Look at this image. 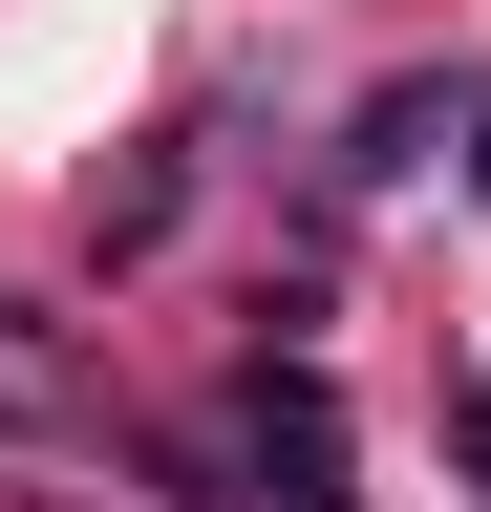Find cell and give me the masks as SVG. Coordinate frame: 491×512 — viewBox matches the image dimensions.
<instances>
[{"label":"cell","mask_w":491,"mask_h":512,"mask_svg":"<svg viewBox=\"0 0 491 512\" xmlns=\"http://www.w3.org/2000/svg\"><path fill=\"white\" fill-rule=\"evenodd\" d=\"M171 214H193V150H129V171H107V214H86V235H107V256H150Z\"/></svg>","instance_id":"7a4b0ae2"},{"label":"cell","mask_w":491,"mask_h":512,"mask_svg":"<svg viewBox=\"0 0 491 512\" xmlns=\"http://www.w3.org/2000/svg\"><path fill=\"white\" fill-rule=\"evenodd\" d=\"M257 470H278L299 512H363V491H342V406H321L299 363H257Z\"/></svg>","instance_id":"6da1fadb"},{"label":"cell","mask_w":491,"mask_h":512,"mask_svg":"<svg viewBox=\"0 0 491 512\" xmlns=\"http://www.w3.org/2000/svg\"><path fill=\"white\" fill-rule=\"evenodd\" d=\"M470 192H491V150H470Z\"/></svg>","instance_id":"3957f363"}]
</instances>
